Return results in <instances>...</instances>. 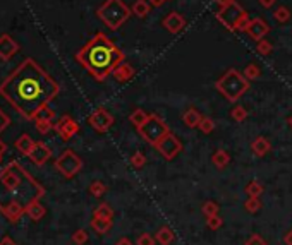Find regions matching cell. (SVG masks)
Returning a JSON list of instances; mask_svg holds the SVG:
<instances>
[{
	"instance_id": "6da1fadb",
	"label": "cell",
	"mask_w": 292,
	"mask_h": 245,
	"mask_svg": "<svg viewBox=\"0 0 292 245\" xmlns=\"http://www.w3.org/2000/svg\"><path fill=\"white\" fill-rule=\"evenodd\" d=\"M58 91L57 81L33 58H24L0 84V96L28 120H34Z\"/></svg>"
},
{
	"instance_id": "7a4b0ae2",
	"label": "cell",
	"mask_w": 292,
	"mask_h": 245,
	"mask_svg": "<svg viewBox=\"0 0 292 245\" xmlns=\"http://www.w3.org/2000/svg\"><path fill=\"white\" fill-rule=\"evenodd\" d=\"M45 195V189L26 168L10 162L0 171V213L10 223H17L33 202Z\"/></svg>"
},
{
	"instance_id": "3957f363",
	"label": "cell",
	"mask_w": 292,
	"mask_h": 245,
	"mask_svg": "<svg viewBox=\"0 0 292 245\" xmlns=\"http://www.w3.org/2000/svg\"><path fill=\"white\" fill-rule=\"evenodd\" d=\"M76 60L96 79L105 81L114 69L124 62V54L105 33H96L81 50L76 54Z\"/></svg>"
},
{
	"instance_id": "277c9868",
	"label": "cell",
	"mask_w": 292,
	"mask_h": 245,
	"mask_svg": "<svg viewBox=\"0 0 292 245\" xmlns=\"http://www.w3.org/2000/svg\"><path fill=\"white\" fill-rule=\"evenodd\" d=\"M133 10L122 2V0H105L102 5L96 10V16L102 19V23L105 24L109 29L116 31L126 23L131 17Z\"/></svg>"
},
{
	"instance_id": "5b68a950",
	"label": "cell",
	"mask_w": 292,
	"mask_h": 245,
	"mask_svg": "<svg viewBox=\"0 0 292 245\" xmlns=\"http://www.w3.org/2000/svg\"><path fill=\"white\" fill-rule=\"evenodd\" d=\"M217 91L222 93V96H225L229 101L235 103L246 91L249 89V81L244 78V74L235 69H229L224 76L217 81Z\"/></svg>"
},
{
	"instance_id": "8992f818",
	"label": "cell",
	"mask_w": 292,
	"mask_h": 245,
	"mask_svg": "<svg viewBox=\"0 0 292 245\" xmlns=\"http://www.w3.org/2000/svg\"><path fill=\"white\" fill-rule=\"evenodd\" d=\"M138 132H140V136L148 144L156 146L160 139L165 137L170 131H169V125H167L158 115H149L148 120H146L141 127H138Z\"/></svg>"
},
{
	"instance_id": "52a82bcc",
	"label": "cell",
	"mask_w": 292,
	"mask_h": 245,
	"mask_svg": "<svg viewBox=\"0 0 292 245\" xmlns=\"http://www.w3.org/2000/svg\"><path fill=\"white\" fill-rule=\"evenodd\" d=\"M246 17H248L246 10L235 0L229 2L227 5L220 7V10L217 14L218 23H222V26L227 27L229 31H239V26H241V23Z\"/></svg>"
},
{
	"instance_id": "ba28073f",
	"label": "cell",
	"mask_w": 292,
	"mask_h": 245,
	"mask_svg": "<svg viewBox=\"0 0 292 245\" xmlns=\"http://www.w3.org/2000/svg\"><path fill=\"white\" fill-rule=\"evenodd\" d=\"M55 168H57V171L64 178H72L81 171L83 162L72 149H65L57 158V162H55Z\"/></svg>"
},
{
	"instance_id": "9c48e42d",
	"label": "cell",
	"mask_w": 292,
	"mask_h": 245,
	"mask_svg": "<svg viewBox=\"0 0 292 245\" xmlns=\"http://www.w3.org/2000/svg\"><path fill=\"white\" fill-rule=\"evenodd\" d=\"M155 148L165 160H174L180 151H182V142H180V139L177 137L175 134L169 132L165 137L160 139L158 144H156Z\"/></svg>"
},
{
	"instance_id": "30bf717a",
	"label": "cell",
	"mask_w": 292,
	"mask_h": 245,
	"mask_svg": "<svg viewBox=\"0 0 292 245\" xmlns=\"http://www.w3.org/2000/svg\"><path fill=\"white\" fill-rule=\"evenodd\" d=\"M88 122L96 132H107L114 125V117L105 108H96V110L89 115Z\"/></svg>"
},
{
	"instance_id": "8fae6325",
	"label": "cell",
	"mask_w": 292,
	"mask_h": 245,
	"mask_svg": "<svg viewBox=\"0 0 292 245\" xmlns=\"http://www.w3.org/2000/svg\"><path fill=\"white\" fill-rule=\"evenodd\" d=\"M54 129H55V132H57L58 137H60L62 141H69V139L74 137V136L79 132L78 122H76L72 117H69V115H64V117L58 118V122L55 124Z\"/></svg>"
},
{
	"instance_id": "7c38bea8",
	"label": "cell",
	"mask_w": 292,
	"mask_h": 245,
	"mask_svg": "<svg viewBox=\"0 0 292 245\" xmlns=\"http://www.w3.org/2000/svg\"><path fill=\"white\" fill-rule=\"evenodd\" d=\"M246 33H248L255 41H260L270 33V26L266 24V21L256 17V19L249 21V26H248V29H246Z\"/></svg>"
},
{
	"instance_id": "4fadbf2b",
	"label": "cell",
	"mask_w": 292,
	"mask_h": 245,
	"mask_svg": "<svg viewBox=\"0 0 292 245\" xmlns=\"http://www.w3.org/2000/svg\"><path fill=\"white\" fill-rule=\"evenodd\" d=\"M19 50V45L16 43L10 34H0V58L2 60H9Z\"/></svg>"
},
{
	"instance_id": "5bb4252c",
	"label": "cell",
	"mask_w": 292,
	"mask_h": 245,
	"mask_svg": "<svg viewBox=\"0 0 292 245\" xmlns=\"http://www.w3.org/2000/svg\"><path fill=\"white\" fill-rule=\"evenodd\" d=\"M162 24H163V27L169 31V33L177 34V33H180V31L184 29V26H186V19H184L182 14L170 12L167 17H163Z\"/></svg>"
},
{
	"instance_id": "9a60e30c",
	"label": "cell",
	"mask_w": 292,
	"mask_h": 245,
	"mask_svg": "<svg viewBox=\"0 0 292 245\" xmlns=\"http://www.w3.org/2000/svg\"><path fill=\"white\" fill-rule=\"evenodd\" d=\"M50 156H52V151H50V148L45 144V142H34L33 151L29 153V156H28V158H29L34 164L41 166V164H45L48 160H50Z\"/></svg>"
},
{
	"instance_id": "2e32d148",
	"label": "cell",
	"mask_w": 292,
	"mask_h": 245,
	"mask_svg": "<svg viewBox=\"0 0 292 245\" xmlns=\"http://www.w3.org/2000/svg\"><path fill=\"white\" fill-rule=\"evenodd\" d=\"M112 76L119 82H127L134 76V69H133V65L127 64V62H120V64L117 65L116 69H114Z\"/></svg>"
},
{
	"instance_id": "e0dca14e",
	"label": "cell",
	"mask_w": 292,
	"mask_h": 245,
	"mask_svg": "<svg viewBox=\"0 0 292 245\" xmlns=\"http://www.w3.org/2000/svg\"><path fill=\"white\" fill-rule=\"evenodd\" d=\"M270 149H272V144H270L268 139L263 137V136L256 137L255 141L251 142V151L255 153V156H258V158H263L265 155H268Z\"/></svg>"
},
{
	"instance_id": "ac0fdd59",
	"label": "cell",
	"mask_w": 292,
	"mask_h": 245,
	"mask_svg": "<svg viewBox=\"0 0 292 245\" xmlns=\"http://www.w3.org/2000/svg\"><path fill=\"white\" fill-rule=\"evenodd\" d=\"M201 120H203V115L200 113V110H196V108H193V107L187 108V110L184 111V115H182V122L191 129L198 127Z\"/></svg>"
},
{
	"instance_id": "d6986e66",
	"label": "cell",
	"mask_w": 292,
	"mask_h": 245,
	"mask_svg": "<svg viewBox=\"0 0 292 245\" xmlns=\"http://www.w3.org/2000/svg\"><path fill=\"white\" fill-rule=\"evenodd\" d=\"M16 149L21 153V155H24V156H29V153L33 151V148H34V141L29 137L28 134H23V136H19L17 137V141H16Z\"/></svg>"
},
{
	"instance_id": "ffe728a7",
	"label": "cell",
	"mask_w": 292,
	"mask_h": 245,
	"mask_svg": "<svg viewBox=\"0 0 292 245\" xmlns=\"http://www.w3.org/2000/svg\"><path fill=\"white\" fill-rule=\"evenodd\" d=\"M89 225H91V228L95 230L98 235H105V233L112 228V219H103V218H96V216H93Z\"/></svg>"
},
{
	"instance_id": "44dd1931",
	"label": "cell",
	"mask_w": 292,
	"mask_h": 245,
	"mask_svg": "<svg viewBox=\"0 0 292 245\" xmlns=\"http://www.w3.org/2000/svg\"><path fill=\"white\" fill-rule=\"evenodd\" d=\"M211 162H213V164L218 170H222V168H225L231 163V155H229L225 149H217V151L213 153V156H211Z\"/></svg>"
},
{
	"instance_id": "7402d4cb",
	"label": "cell",
	"mask_w": 292,
	"mask_h": 245,
	"mask_svg": "<svg viewBox=\"0 0 292 245\" xmlns=\"http://www.w3.org/2000/svg\"><path fill=\"white\" fill-rule=\"evenodd\" d=\"M149 7H151V3H149L148 0H136V2L133 3V7H131V10H133V14L136 17L143 19V17L148 16Z\"/></svg>"
},
{
	"instance_id": "603a6c76",
	"label": "cell",
	"mask_w": 292,
	"mask_h": 245,
	"mask_svg": "<svg viewBox=\"0 0 292 245\" xmlns=\"http://www.w3.org/2000/svg\"><path fill=\"white\" fill-rule=\"evenodd\" d=\"M45 213H47L45 206H41L40 201H36V202H33V204H31L29 208H28L26 215L29 216V218L33 219V221H40V219L45 216Z\"/></svg>"
},
{
	"instance_id": "cb8c5ba5",
	"label": "cell",
	"mask_w": 292,
	"mask_h": 245,
	"mask_svg": "<svg viewBox=\"0 0 292 245\" xmlns=\"http://www.w3.org/2000/svg\"><path fill=\"white\" fill-rule=\"evenodd\" d=\"M155 240L158 242L160 245H170L174 242V233L172 230L169 228V226H162V228L156 232L155 235Z\"/></svg>"
},
{
	"instance_id": "d4e9b609",
	"label": "cell",
	"mask_w": 292,
	"mask_h": 245,
	"mask_svg": "<svg viewBox=\"0 0 292 245\" xmlns=\"http://www.w3.org/2000/svg\"><path fill=\"white\" fill-rule=\"evenodd\" d=\"M148 117H149V113H146L143 108H136V110L131 113L129 120H131V124H133L134 127L138 129V127H141V125H143L146 120H148Z\"/></svg>"
},
{
	"instance_id": "484cf974",
	"label": "cell",
	"mask_w": 292,
	"mask_h": 245,
	"mask_svg": "<svg viewBox=\"0 0 292 245\" xmlns=\"http://www.w3.org/2000/svg\"><path fill=\"white\" fill-rule=\"evenodd\" d=\"M93 216H96V218H103V219H114V209L112 206L109 204H100L98 208L93 211Z\"/></svg>"
},
{
	"instance_id": "4316f807",
	"label": "cell",
	"mask_w": 292,
	"mask_h": 245,
	"mask_svg": "<svg viewBox=\"0 0 292 245\" xmlns=\"http://www.w3.org/2000/svg\"><path fill=\"white\" fill-rule=\"evenodd\" d=\"M242 74H244V78L248 79V81H255V79H258L260 76H262V69H260L258 64L251 62V64L246 65V69H244Z\"/></svg>"
},
{
	"instance_id": "83f0119b",
	"label": "cell",
	"mask_w": 292,
	"mask_h": 245,
	"mask_svg": "<svg viewBox=\"0 0 292 245\" xmlns=\"http://www.w3.org/2000/svg\"><path fill=\"white\" fill-rule=\"evenodd\" d=\"M273 19L277 21V23H280V24H286L287 21H291V10L287 9V7H277L275 10H273Z\"/></svg>"
},
{
	"instance_id": "f1b7e54d",
	"label": "cell",
	"mask_w": 292,
	"mask_h": 245,
	"mask_svg": "<svg viewBox=\"0 0 292 245\" xmlns=\"http://www.w3.org/2000/svg\"><path fill=\"white\" fill-rule=\"evenodd\" d=\"M244 192L248 194V197H260V195L263 194V185L260 184L258 180H253L246 185Z\"/></svg>"
},
{
	"instance_id": "f546056e",
	"label": "cell",
	"mask_w": 292,
	"mask_h": 245,
	"mask_svg": "<svg viewBox=\"0 0 292 245\" xmlns=\"http://www.w3.org/2000/svg\"><path fill=\"white\" fill-rule=\"evenodd\" d=\"M88 191H89V194H91L93 197H102V195L107 192V185L103 184V182H100V180H95V182H91V184H89Z\"/></svg>"
},
{
	"instance_id": "4dcf8cb0",
	"label": "cell",
	"mask_w": 292,
	"mask_h": 245,
	"mask_svg": "<svg viewBox=\"0 0 292 245\" xmlns=\"http://www.w3.org/2000/svg\"><path fill=\"white\" fill-rule=\"evenodd\" d=\"M218 209H220V206H218L215 201H206L203 204V208H201V211H203L204 218H211V216L218 215Z\"/></svg>"
},
{
	"instance_id": "1f68e13d",
	"label": "cell",
	"mask_w": 292,
	"mask_h": 245,
	"mask_svg": "<svg viewBox=\"0 0 292 245\" xmlns=\"http://www.w3.org/2000/svg\"><path fill=\"white\" fill-rule=\"evenodd\" d=\"M231 117L234 118L235 122H244L248 118V110H246L242 105H235L231 110Z\"/></svg>"
},
{
	"instance_id": "d6a6232c",
	"label": "cell",
	"mask_w": 292,
	"mask_h": 245,
	"mask_svg": "<svg viewBox=\"0 0 292 245\" xmlns=\"http://www.w3.org/2000/svg\"><path fill=\"white\" fill-rule=\"evenodd\" d=\"M262 201H260V197H248V201L244 202V208L248 213H251V215H255V213H258L260 209H262Z\"/></svg>"
},
{
	"instance_id": "836d02e7",
	"label": "cell",
	"mask_w": 292,
	"mask_h": 245,
	"mask_svg": "<svg viewBox=\"0 0 292 245\" xmlns=\"http://www.w3.org/2000/svg\"><path fill=\"white\" fill-rule=\"evenodd\" d=\"M34 127H36L38 132H41V134H47L48 131H52V129L55 127V124L52 120H43V118H38V120H34Z\"/></svg>"
},
{
	"instance_id": "e575fe53",
	"label": "cell",
	"mask_w": 292,
	"mask_h": 245,
	"mask_svg": "<svg viewBox=\"0 0 292 245\" xmlns=\"http://www.w3.org/2000/svg\"><path fill=\"white\" fill-rule=\"evenodd\" d=\"M71 240H72V244L74 245H85L86 242H88V232L86 230H76L74 233H72V237H71Z\"/></svg>"
},
{
	"instance_id": "d590c367",
	"label": "cell",
	"mask_w": 292,
	"mask_h": 245,
	"mask_svg": "<svg viewBox=\"0 0 292 245\" xmlns=\"http://www.w3.org/2000/svg\"><path fill=\"white\" fill-rule=\"evenodd\" d=\"M198 129H200L203 134H210V132H213V129H215V122L211 120V118H208V117H203V120L200 122Z\"/></svg>"
},
{
	"instance_id": "8d00e7d4",
	"label": "cell",
	"mask_w": 292,
	"mask_h": 245,
	"mask_svg": "<svg viewBox=\"0 0 292 245\" xmlns=\"http://www.w3.org/2000/svg\"><path fill=\"white\" fill-rule=\"evenodd\" d=\"M272 43L270 41H266L265 38L263 40H260L258 41V45H256V50H258V54H262V55H270L272 54Z\"/></svg>"
},
{
	"instance_id": "74e56055",
	"label": "cell",
	"mask_w": 292,
	"mask_h": 245,
	"mask_svg": "<svg viewBox=\"0 0 292 245\" xmlns=\"http://www.w3.org/2000/svg\"><path fill=\"white\" fill-rule=\"evenodd\" d=\"M131 164H133L134 168H143L146 164V156L140 151L134 153V155L131 156Z\"/></svg>"
},
{
	"instance_id": "f35d334b",
	"label": "cell",
	"mask_w": 292,
	"mask_h": 245,
	"mask_svg": "<svg viewBox=\"0 0 292 245\" xmlns=\"http://www.w3.org/2000/svg\"><path fill=\"white\" fill-rule=\"evenodd\" d=\"M54 117H55V111L52 110V108L45 107V108H41V110L38 111V115H36V118H34V120H38V118H43V120H54Z\"/></svg>"
},
{
	"instance_id": "ab89813d",
	"label": "cell",
	"mask_w": 292,
	"mask_h": 245,
	"mask_svg": "<svg viewBox=\"0 0 292 245\" xmlns=\"http://www.w3.org/2000/svg\"><path fill=\"white\" fill-rule=\"evenodd\" d=\"M222 223H224V219L220 218V216H211V218H206V225L210 230H218L222 226Z\"/></svg>"
},
{
	"instance_id": "60d3db41",
	"label": "cell",
	"mask_w": 292,
	"mask_h": 245,
	"mask_svg": "<svg viewBox=\"0 0 292 245\" xmlns=\"http://www.w3.org/2000/svg\"><path fill=\"white\" fill-rule=\"evenodd\" d=\"M156 240L153 239L149 233H141L140 237H138V240H136V245H155Z\"/></svg>"
},
{
	"instance_id": "b9f144b4",
	"label": "cell",
	"mask_w": 292,
	"mask_h": 245,
	"mask_svg": "<svg viewBox=\"0 0 292 245\" xmlns=\"http://www.w3.org/2000/svg\"><path fill=\"white\" fill-rule=\"evenodd\" d=\"M246 245H268V244H266V240L263 239V237H260L258 233H253V235L246 240Z\"/></svg>"
},
{
	"instance_id": "7bdbcfd3",
	"label": "cell",
	"mask_w": 292,
	"mask_h": 245,
	"mask_svg": "<svg viewBox=\"0 0 292 245\" xmlns=\"http://www.w3.org/2000/svg\"><path fill=\"white\" fill-rule=\"evenodd\" d=\"M9 124H10V118L7 117V115L3 113L2 110H0V132L5 131V129L9 127Z\"/></svg>"
},
{
	"instance_id": "ee69618b",
	"label": "cell",
	"mask_w": 292,
	"mask_h": 245,
	"mask_svg": "<svg viewBox=\"0 0 292 245\" xmlns=\"http://www.w3.org/2000/svg\"><path fill=\"white\" fill-rule=\"evenodd\" d=\"M0 245H16V242H14L9 235H3L2 239H0Z\"/></svg>"
},
{
	"instance_id": "f6af8a7d",
	"label": "cell",
	"mask_w": 292,
	"mask_h": 245,
	"mask_svg": "<svg viewBox=\"0 0 292 245\" xmlns=\"http://www.w3.org/2000/svg\"><path fill=\"white\" fill-rule=\"evenodd\" d=\"M275 2L277 0H260V5L265 7V9H270V7L275 5Z\"/></svg>"
},
{
	"instance_id": "bcb514c9",
	"label": "cell",
	"mask_w": 292,
	"mask_h": 245,
	"mask_svg": "<svg viewBox=\"0 0 292 245\" xmlns=\"http://www.w3.org/2000/svg\"><path fill=\"white\" fill-rule=\"evenodd\" d=\"M116 245H133V242H131L127 237H120V239L116 242Z\"/></svg>"
},
{
	"instance_id": "7dc6e473",
	"label": "cell",
	"mask_w": 292,
	"mask_h": 245,
	"mask_svg": "<svg viewBox=\"0 0 292 245\" xmlns=\"http://www.w3.org/2000/svg\"><path fill=\"white\" fill-rule=\"evenodd\" d=\"M149 3H151L153 7H160V5H163V3L167 2V0H148Z\"/></svg>"
},
{
	"instance_id": "c3c4849f",
	"label": "cell",
	"mask_w": 292,
	"mask_h": 245,
	"mask_svg": "<svg viewBox=\"0 0 292 245\" xmlns=\"http://www.w3.org/2000/svg\"><path fill=\"white\" fill-rule=\"evenodd\" d=\"M286 244H287V245H292V232H289V233L286 235Z\"/></svg>"
},
{
	"instance_id": "681fc988",
	"label": "cell",
	"mask_w": 292,
	"mask_h": 245,
	"mask_svg": "<svg viewBox=\"0 0 292 245\" xmlns=\"http://www.w3.org/2000/svg\"><path fill=\"white\" fill-rule=\"evenodd\" d=\"M215 2H217L220 7H224V5H227L229 2H232V0H215Z\"/></svg>"
},
{
	"instance_id": "f907efd6",
	"label": "cell",
	"mask_w": 292,
	"mask_h": 245,
	"mask_svg": "<svg viewBox=\"0 0 292 245\" xmlns=\"http://www.w3.org/2000/svg\"><path fill=\"white\" fill-rule=\"evenodd\" d=\"M3 153H5V144H3V142L0 141V156H2Z\"/></svg>"
},
{
	"instance_id": "816d5d0a",
	"label": "cell",
	"mask_w": 292,
	"mask_h": 245,
	"mask_svg": "<svg viewBox=\"0 0 292 245\" xmlns=\"http://www.w3.org/2000/svg\"><path fill=\"white\" fill-rule=\"evenodd\" d=\"M287 122H289V125H291V127H292V115H291L289 118H287Z\"/></svg>"
},
{
	"instance_id": "f5cc1de1",
	"label": "cell",
	"mask_w": 292,
	"mask_h": 245,
	"mask_svg": "<svg viewBox=\"0 0 292 245\" xmlns=\"http://www.w3.org/2000/svg\"><path fill=\"white\" fill-rule=\"evenodd\" d=\"M0 160H2V156H0Z\"/></svg>"
}]
</instances>
